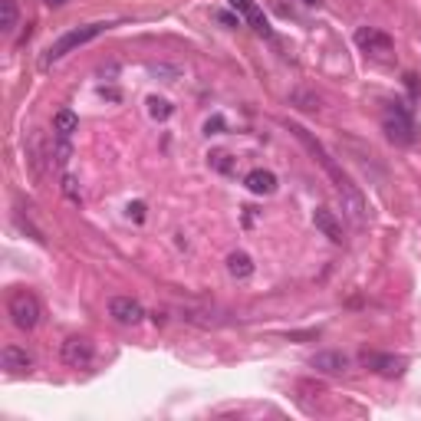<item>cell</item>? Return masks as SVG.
<instances>
[{"instance_id":"1","label":"cell","mask_w":421,"mask_h":421,"mask_svg":"<svg viewBox=\"0 0 421 421\" xmlns=\"http://www.w3.org/2000/svg\"><path fill=\"white\" fill-rule=\"evenodd\" d=\"M290 132H296V138H300L303 145H306V149H310V151L316 155V158H319V165L326 168V175H330L332 184H336V191L343 195V204L349 208V214H352V221H356V224H362V221H365V201H362L359 188L352 184V178H349L346 171H343V168H339L336 162H332L330 155H326V149H323V145H319V142H316V138L310 136V132H306L303 125H290Z\"/></svg>"},{"instance_id":"2","label":"cell","mask_w":421,"mask_h":421,"mask_svg":"<svg viewBox=\"0 0 421 421\" xmlns=\"http://www.w3.org/2000/svg\"><path fill=\"white\" fill-rule=\"evenodd\" d=\"M109 30V23H86V27H76V30L69 33H63L56 43L46 50V56H43V66H50V63H56L63 60L66 53H73V50H79V46H86L89 40H96V36H102V33Z\"/></svg>"},{"instance_id":"3","label":"cell","mask_w":421,"mask_h":421,"mask_svg":"<svg viewBox=\"0 0 421 421\" xmlns=\"http://www.w3.org/2000/svg\"><path fill=\"white\" fill-rule=\"evenodd\" d=\"M382 129H385V136H389L395 145H415V138H418V129H415V122L408 116V109H402L398 102L385 109Z\"/></svg>"},{"instance_id":"4","label":"cell","mask_w":421,"mask_h":421,"mask_svg":"<svg viewBox=\"0 0 421 421\" xmlns=\"http://www.w3.org/2000/svg\"><path fill=\"white\" fill-rule=\"evenodd\" d=\"M7 313H10L17 330H33L40 323V300L30 290H14L10 300H7Z\"/></svg>"},{"instance_id":"5","label":"cell","mask_w":421,"mask_h":421,"mask_svg":"<svg viewBox=\"0 0 421 421\" xmlns=\"http://www.w3.org/2000/svg\"><path fill=\"white\" fill-rule=\"evenodd\" d=\"M92 356H96V349H92V339H86V336H69L63 343V362L73 369H86Z\"/></svg>"},{"instance_id":"6","label":"cell","mask_w":421,"mask_h":421,"mask_svg":"<svg viewBox=\"0 0 421 421\" xmlns=\"http://www.w3.org/2000/svg\"><path fill=\"white\" fill-rule=\"evenodd\" d=\"M356 43H359L362 53H372V56H389L391 53V36L376 30V27H359L356 30Z\"/></svg>"},{"instance_id":"7","label":"cell","mask_w":421,"mask_h":421,"mask_svg":"<svg viewBox=\"0 0 421 421\" xmlns=\"http://www.w3.org/2000/svg\"><path fill=\"white\" fill-rule=\"evenodd\" d=\"M109 316L122 323V326H136L145 319V310H142V303L132 300V296H116V300H109Z\"/></svg>"},{"instance_id":"8","label":"cell","mask_w":421,"mask_h":421,"mask_svg":"<svg viewBox=\"0 0 421 421\" xmlns=\"http://www.w3.org/2000/svg\"><path fill=\"white\" fill-rule=\"evenodd\" d=\"M362 365L385 378H395L405 372V359H398V356H378V352H362Z\"/></svg>"},{"instance_id":"9","label":"cell","mask_w":421,"mask_h":421,"mask_svg":"<svg viewBox=\"0 0 421 421\" xmlns=\"http://www.w3.org/2000/svg\"><path fill=\"white\" fill-rule=\"evenodd\" d=\"M0 365H3L10 376H23V372H30L33 369V356L20 346H3V352H0Z\"/></svg>"},{"instance_id":"10","label":"cell","mask_w":421,"mask_h":421,"mask_svg":"<svg viewBox=\"0 0 421 421\" xmlns=\"http://www.w3.org/2000/svg\"><path fill=\"white\" fill-rule=\"evenodd\" d=\"M310 365H313L316 372H326V376H339V372H346V369H349V356L326 349V352H316L313 359H310Z\"/></svg>"},{"instance_id":"11","label":"cell","mask_w":421,"mask_h":421,"mask_svg":"<svg viewBox=\"0 0 421 421\" xmlns=\"http://www.w3.org/2000/svg\"><path fill=\"white\" fill-rule=\"evenodd\" d=\"M230 3H234V10H237V14H241L257 33L270 36V23H267V17L260 14V7H257L254 0H230Z\"/></svg>"},{"instance_id":"12","label":"cell","mask_w":421,"mask_h":421,"mask_svg":"<svg viewBox=\"0 0 421 421\" xmlns=\"http://www.w3.org/2000/svg\"><path fill=\"white\" fill-rule=\"evenodd\" d=\"M313 224H316V230H323L332 244H343V227H339V221H336V214H332L330 208H316Z\"/></svg>"},{"instance_id":"13","label":"cell","mask_w":421,"mask_h":421,"mask_svg":"<svg viewBox=\"0 0 421 421\" xmlns=\"http://www.w3.org/2000/svg\"><path fill=\"white\" fill-rule=\"evenodd\" d=\"M247 191H254V195H273L277 191V175L273 171H263V168H257L247 175Z\"/></svg>"},{"instance_id":"14","label":"cell","mask_w":421,"mask_h":421,"mask_svg":"<svg viewBox=\"0 0 421 421\" xmlns=\"http://www.w3.org/2000/svg\"><path fill=\"white\" fill-rule=\"evenodd\" d=\"M79 129V119H76L69 109H60L56 116H53V132H56V138H69Z\"/></svg>"},{"instance_id":"15","label":"cell","mask_w":421,"mask_h":421,"mask_svg":"<svg viewBox=\"0 0 421 421\" xmlns=\"http://www.w3.org/2000/svg\"><path fill=\"white\" fill-rule=\"evenodd\" d=\"M227 270H230V277H237V280H247L254 273V263H250L247 254H230L227 257Z\"/></svg>"},{"instance_id":"16","label":"cell","mask_w":421,"mask_h":421,"mask_svg":"<svg viewBox=\"0 0 421 421\" xmlns=\"http://www.w3.org/2000/svg\"><path fill=\"white\" fill-rule=\"evenodd\" d=\"M17 27V3L14 0H0V30L10 33Z\"/></svg>"},{"instance_id":"17","label":"cell","mask_w":421,"mask_h":421,"mask_svg":"<svg viewBox=\"0 0 421 421\" xmlns=\"http://www.w3.org/2000/svg\"><path fill=\"white\" fill-rule=\"evenodd\" d=\"M149 105H151V116H155V119H168V116H171V105H168L165 99H149Z\"/></svg>"},{"instance_id":"18","label":"cell","mask_w":421,"mask_h":421,"mask_svg":"<svg viewBox=\"0 0 421 421\" xmlns=\"http://www.w3.org/2000/svg\"><path fill=\"white\" fill-rule=\"evenodd\" d=\"M290 99H293V102H303V109H319V99L310 96V92H293Z\"/></svg>"},{"instance_id":"19","label":"cell","mask_w":421,"mask_h":421,"mask_svg":"<svg viewBox=\"0 0 421 421\" xmlns=\"http://www.w3.org/2000/svg\"><path fill=\"white\" fill-rule=\"evenodd\" d=\"M63 191H66V197L79 201V188H76V178H73V175H63Z\"/></svg>"},{"instance_id":"20","label":"cell","mask_w":421,"mask_h":421,"mask_svg":"<svg viewBox=\"0 0 421 421\" xmlns=\"http://www.w3.org/2000/svg\"><path fill=\"white\" fill-rule=\"evenodd\" d=\"M217 20H221V23H227V27H237V23H241V17H234V14H227V10H217Z\"/></svg>"},{"instance_id":"21","label":"cell","mask_w":421,"mask_h":421,"mask_svg":"<svg viewBox=\"0 0 421 421\" xmlns=\"http://www.w3.org/2000/svg\"><path fill=\"white\" fill-rule=\"evenodd\" d=\"M129 214H132L136 221H145V204H132V208H129Z\"/></svg>"},{"instance_id":"22","label":"cell","mask_w":421,"mask_h":421,"mask_svg":"<svg viewBox=\"0 0 421 421\" xmlns=\"http://www.w3.org/2000/svg\"><path fill=\"white\" fill-rule=\"evenodd\" d=\"M221 125H224L221 119H210L208 125H204V132H208V136H217V129H221Z\"/></svg>"},{"instance_id":"23","label":"cell","mask_w":421,"mask_h":421,"mask_svg":"<svg viewBox=\"0 0 421 421\" xmlns=\"http://www.w3.org/2000/svg\"><path fill=\"white\" fill-rule=\"evenodd\" d=\"M46 3H50V7H60V3H66V0H46Z\"/></svg>"},{"instance_id":"24","label":"cell","mask_w":421,"mask_h":421,"mask_svg":"<svg viewBox=\"0 0 421 421\" xmlns=\"http://www.w3.org/2000/svg\"><path fill=\"white\" fill-rule=\"evenodd\" d=\"M303 3H319V0H303Z\"/></svg>"}]
</instances>
